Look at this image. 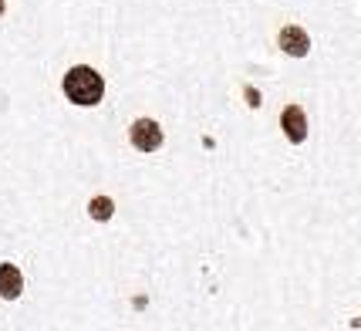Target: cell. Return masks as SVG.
I'll use <instances>...</instances> for the list:
<instances>
[{"label": "cell", "instance_id": "1", "mask_svg": "<svg viewBox=\"0 0 361 331\" xmlns=\"http://www.w3.org/2000/svg\"><path fill=\"white\" fill-rule=\"evenodd\" d=\"M64 88V98L68 102H75V105H98L102 98H105V78L94 71V68H88V64H75L68 75H64L61 81Z\"/></svg>", "mask_w": 361, "mask_h": 331}, {"label": "cell", "instance_id": "2", "mask_svg": "<svg viewBox=\"0 0 361 331\" xmlns=\"http://www.w3.org/2000/svg\"><path fill=\"white\" fill-rule=\"evenodd\" d=\"M128 139H132V145L139 152H156L159 145H162V128H159L156 119H139V122H132V128H128Z\"/></svg>", "mask_w": 361, "mask_h": 331}, {"label": "cell", "instance_id": "3", "mask_svg": "<svg viewBox=\"0 0 361 331\" xmlns=\"http://www.w3.org/2000/svg\"><path fill=\"white\" fill-rule=\"evenodd\" d=\"M281 128L294 145H300V142L307 139V115H304V109L300 105H287L281 112Z\"/></svg>", "mask_w": 361, "mask_h": 331}, {"label": "cell", "instance_id": "4", "mask_svg": "<svg viewBox=\"0 0 361 331\" xmlns=\"http://www.w3.org/2000/svg\"><path fill=\"white\" fill-rule=\"evenodd\" d=\"M277 44H281L283 54H290V58H307V51H311V37L304 28H294V24H287L277 37Z\"/></svg>", "mask_w": 361, "mask_h": 331}, {"label": "cell", "instance_id": "5", "mask_svg": "<svg viewBox=\"0 0 361 331\" xmlns=\"http://www.w3.org/2000/svg\"><path fill=\"white\" fill-rule=\"evenodd\" d=\"M24 291V274L17 270V264H0V298L14 301Z\"/></svg>", "mask_w": 361, "mask_h": 331}, {"label": "cell", "instance_id": "6", "mask_svg": "<svg viewBox=\"0 0 361 331\" xmlns=\"http://www.w3.org/2000/svg\"><path fill=\"white\" fill-rule=\"evenodd\" d=\"M88 213H92V220H111L115 203H111L109 196H94L92 203H88Z\"/></svg>", "mask_w": 361, "mask_h": 331}, {"label": "cell", "instance_id": "7", "mask_svg": "<svg viewBox=\"0 0 361 331\" xmlns=\"http://www.w3.org/2000/svg\"><path fill=\"white\" fill-rule=\"evenodd\" d=\"M0 14H4V0H0Z\"/></svg>", "mask_w": 361, "mask_h": 331}]
</instances>
